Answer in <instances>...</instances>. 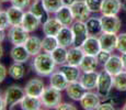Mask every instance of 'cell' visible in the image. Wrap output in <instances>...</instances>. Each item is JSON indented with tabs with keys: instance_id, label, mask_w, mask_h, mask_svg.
I'll list each match as a JSON object with an SVG mask.
<instances>
[{
	"instance_id": "obj_16",
	"label": "cell",
	"mask_w": 126,
	"mask_h": 110,
	"mask_svg": "<svg viewBox=\"0 0 126 110\" xmlns=\"http://www.w3.org/2000/svg\"><path fill=\"white\" fill-rule=\"evenodd\" d=\"M58 70L64 74V76L66 77V79L68 80L69 83L71 82H77V80L80 79V76L82 74V70L80 69L79 66H72L69 64H63L60 66H58Z\"/></svg>"
},
{
	"instance_id": "obj_18",
	"label": "cell",
	"mask_w": 126,
	"mask_h": 110,
	"mask_svg": "<svg viewBox=\"0 0 126 110\" xmlns=\"http://www.w3.org/2000/svg\"><path fill=\"white\" fill-rule=\"evenodd\" d=\"M122 10L121 0H103L101 13L102 16H117Z\"/></svg>"
},
{
	"instance_id": "obj_50",
	"label": "cell",
	"mask_w": 126,
	"mask_h": 110,
	"mask_svg": "<svg viewBox=\"0 0 126 110\" xmlns=\"http://www.w3.org/2000/svg\"><path fill=\"white\" fill-rule=\"evenodd\" d=\"M122 109H123V110H126V102H125V104H124V105H123Z\"/></svg>"
},
{
	"instance_id": "obj_43",
	"label": "cell",
	"mask_w": 126,
	"mask_h": 110,
	"mask_svg": "<svg viewBox=\"0 0 126 110\" xmlns=\"http://www.w3.org/2000/svg\"><path fill=\"white\" fill-rule=\"evenodd\" d=\"M7 75H8V69H7V67L3 64L0 63V84L6 79Z\"/></svg>"
},
{
	"instance_id": "obj_34",
	"label": "cell",
	"mask_w": 126,
	"mask_h": 110,
	"mask_svg": "<svg viewBox=\"0 0 126 110\" xmlns=\"http://www.w3.org/2000/svg\"><path fill=\"white\" fill-rule=\"evenodd\" d=\"M113 87L118 91H126V70L113 76Z\"/></svg>"
},
{
	"instance_id": "obj_20",
	"label": "cell",
	"mask_w": 126,
	"mask_h": 110,
	"mask_svg": "<svg viewBox=\"0 0 126 110\" xmlns=\"http://www.w3.org/2000/svg\"><path fill=\"white\" fill-rule=\"evenodd\" d=\"M42 23V20L37 18L36 16L32 13L31 11H25L24 12V17L22 20V24L21 25L28 32H34L35 30H37V28L41 25Z\"/></svg>"
},
{
	"instance_id": "obj_2",
	"label": "cell",
	"mask_w": 126,
	"mask_h": 110,
	"mask_svg": "<svg viewBox=\"0 0 126 110\" xmlns=\"http://www.w3.org/2000/svg\"><path fill=\"white\" fill-rule=\"evenodd\" d=\"M25 96V90L24 88L16 86V85H11L4 90L3 92V99L6 102L7 108H14L16 105H20L22 99Z\"/></svg>"
},
{
	"instance_id": "obj_45",
	"label": "cell",
	"mask_w": 126,
	"mask_h": 110,
	"mask_svg": "<svg viewBox=\"0 0 126 110\" xmlns=\"http://www.w3.org/2000/svg\"><path fill=\"white\" fill-rule=\"evenodd\" d=\"M6 36H7L6 31H4V30H1V29H0V44H1V43L4 41V39H6Z\"/></svg>"
},
{
	"instance_id": "obj_6",
	"label": "cell",
	"mask_w": 126,
	"mask_h": 110,
	"mask_svg": "<svg viewBox=\"0 0 126 110\" xmlns=\"http://www.w3.org/2000/svg\"><path fill=\"white\" fill-rule=\"evenodd\" d=\"M70 28H71L72 34H74V45L81 46L82 43L89 36V32H88V29H87L86 22L75 20V22L71 24Z\"/></svg>"
},
{
	"instance_id": "obj_31",
	"label": "cell",
	"mask_w": 126,
	"mask_h": 110,
	"mask_svg": "<svg viewBox=\"0 0 126 110\" xmlns=\"http://www.w3.org/2000/svg\"><path fill=\"white\" fill-rule=\"evenodd\" d=\"M67 53H68V48L58 45L57 47L50 53V55H52L54 62L56 63V65L60 66V65L67 63Z\"/></svg>"
},
{
	"instance_id": "obj_24",
	"label": "cell",
	"mask_w": 126,
	"mask_h": 110,
	"mask_svg": "<svg viewBox=\"0 0 126 110\" xmlns=\"http://www.w3.org/2000/svg\"><path fill=\"white\" fill-rule=\"evenodd\" d=\"M55 17L60 21V23L64 26H71V24L75 22V18L70 6H63L55 13Z\"/></svg>"
},
{
	"instance_id": "obj_10",
	"label": "cell",
	"mask_w": 126,
	"mask_h": 110,
	"mask_svg": "<svg viewBox=\"0 0 126 110\" xmlns=\"http://www.w3.org/2000/svg\"><path fill=\"white\" fill-rule=\"evenodd\" d=\"M79 102L80 106L86 110H96L99 105L101 104V97L98 92L95 94L92 90H88Z\"/></svg>"
},
{
	"instance_id": "obj_28",
	"label": "cell",
	"mask_w": 126,
	"mask_h": 110,
	"mask_svg": "<svg viewBox=\"0 0 126 110\" xmlns=\"http://www.w3.org/2000/svg\"><path fill=\"white\" fill-rule=\"evenodd\" d=\"M87 29H88L89 35L99 36L102 31V23H101V18H96V17H90L88 20L86 21Z\"/></svg>"
},
{
	"instance_id": "obj_29",
	"label": "cell",
	"mask_w": 126,
	"mask_h": 110,
	"mask_svg": "<svg viewBox=\"0 0 126 110\" xmlns=\"http://www.w3.org/2000/svg\"><path fill=\"white\" fill-rule=\"evenodd\" d=\"M29 11H31L34 16L37 17L40 20H46L47 17V11H46L44 4H43L42 0H34L31 2L30 7H29Z\"/></svg>"
},
{
	"instance_id": "obj_9",
	"label": "cell",
	"mask_w": 126,
	"mask_h": 110,
	"mask_svg": "<svg viewBox=\"0 0 126 110\" xmlns=\"http://www.w3.org/2000/svg\"><path fill=\"white\" fill-rule=\"evenodd\" d=\"M45 83L41 78H32L25 84L24 90H25V95H30V96L34 97H41L42 94L45 90Z\"/></svg>"
},
{
	"instance_id": "obj_32",
	"label": "cell",
	"mask_w": 126,
	"mask_h": 110,
	"mask_svg": "<svg viewBox=\"0 0 126 110\" xmlns=\"http://www.w3.org/2000/svg\"><path fill=\"white\" fill-rule=\"evenodd\" d=\"M8 75L12 79H16V80L22 79L24 75H25V68H24L23 64L22 63L13 62L8 68Z\"/></svg>"
},
{
	"instance_id": "obj_35",
	"label": "cell",
	"mask_w": 126,
	"mask_h": 110,
	"mask_svg": "<svg viewBox=\"0 0 126 110\" xmlns=\"http://www.w3.org/2000/svg\"><path fill=\"white\" fill-rule=\"evenodd\" d=\"M42 1L48 14H55L63 6H65L64 0H42Z\"/></svg>"
},
{
	"instance_id": "obj_53",
	"label": "cell",
	"mask_w": 126,
	"mask_h": 110,
	"mask_svg": "<svg viewBox=\"0 0 126 110\" xmlns=\"http://www.w3.org/2000/svg\"><path fill=\"white\" fill-rule=\"evenodd\" d=\"M0 95H1V91H0Z\"/></svg>"
},
{
	"instance_id": "obj_17",
	"label": "cell",
	"mask_w": 126,
	"mask_h": 110,
	"mask_svg": "<svg viewBox=\"0 0 126 110\" xmlns=\"http://www.w3.org/2000/svg\"><path fill=\"white\" fill-rule=\"evenodd\" d=\"M10 57H11L12 62L24 64V63H26L30 60L31 55L26 51L24 44H21V45H13V47L10 51Z\"/></svg>"
},
{
	"instance_id": "obj_51",
	"label": "cell",
	"mask_w": 126,
	"mask_h": 110,
	"mask_svg": "<svg viewBox=\"0 0 126 110\" xmlns=\"http://www.w3.org/2000/svg\"><path fill=\"white\" fill-rule=\"evenodd\" d=\"M1 2H10V0H0Z\"/></svg>"
},
{
	"instance_id": "obj_48",
	"label": "cell",
	"mask_w": 126,
	"mask_h": 110,
	"mask_svg": "<svg viewBox=\"0 0 126 110\" xmlns=\"http://www.w3.org/2000/svg\"><path fill=\"white\" fill-rule=\"evenodd\" d=\"M122 11L126 12V0H122Z\"/></svg>"
},
{
	"instance_id": "obj_14",
	"label": "cell",
	"mask_w": 126,
	"mask_h": 110,
	"mask_svg": "<svg viewBox=\"0 0 126 110\" xmlns=\"http://www.w3.org/2000/svg\"><path fill=\"white\" fill-rule=\"evenodd\" d=\"M63 24L60 23V21L58 20L56 17L54 18H47L46 20L44 21L42 25V29H43V33L44 35H48V36H56L59 31L62 30L63 28Z\"/></svg>"
},
{
	"instance_id": "obj_54",
	"label": "cell",
	"mask_w": 126,
	"mask_h": 110,
	"mask_svg": "<svg viewBox=\"0 0 126 110\" xmlns=\"http://www.w3.org/2000/svg\"><path fill=\"white\" fill-rule=\"evenodd\" d=\"M32 1H34V0H32Z\"/></svg>"
},
{
	"instance_id": "obj_49",
	"label": "cell",
	"mask_w": 126,
	"mask_h": 110,
	"mask_svg": "<svg viewBox=\"0 0 126 110\" xmlns=\"http://www.w3.org/2000/svg\"><path fill=\"white\" fill-rule=\"evenodd\" d=\"M2 56H3V47H2V45L0 44V60H1Z\"/></svg>"
},
{
	"instance_id": "obj_42",
	"label": "cell",
	"mask_w": 126,
	"mask_h": 110,
	"mask_svg": "<svg viewBox=\"0 0 126 110\" xmlns=\"http://www.w3.org/2000/svg\"><path fill=\"white\" fill-rule=\"evenodd\" d=\"M56 109H58V110H76L77 108L75 107L74 104H69V102H63L62 101L56 107Z\"/></svg>"
},
{
	"instance_id": "obj_11",
	"label": "cell",
	"mask_w": 126,
	"mask_h": 110,
	"mask_svg": "<svg viewBox=\"0 0 126 110\" xmlns=\"http://www.w3.org/2000/svg\"><path fill=\"white\" fill-rule=\"evenodd\" d=\"M101 50L108 51L110 53H113L116 51V44H117V34L116 33H108L102 32L99 35Z\"/></svg>"
},
{
	"instance_id": "obj_22",
	"label": "cell",
	"mask_w": 126,
	"mask_h": 110,
	"mask_svg": "<svg viewBox=\"0 0 126 110\" xmlns=\"http://www.w3.org/2000/svg\"><path fill=\"white\" fill-rule=\"evenodd\" d=\"M98 77L99 73L93 70V72H87L82 73L79 82L82 84V86L87 90H93L96 89V84H98Z\"/></svg>"
},
{
	"instance_id": "obj_47",
	"label": "cell",
	"mask_w": 126,
	"mask_h": 110,
	"mask_svg": "<svg viewBox=\"0 0 126 110\" xmlns=\"http://www.w3.org/2000/svg\"><path fill=\"white\" fill-rule=\"evenodd\" d=\"M75 1H77V0H64V4L65 6H71Z\"/></svg>"
},
{
	"instance_id": "obj_40",
	"label": "cell",
	"mask_w": 126,
	"mask_h": 110,
	"mask_svg": "<svg viewBox=\"0 0 126 110\" xmlns=\"http://www.w3.org/2000/svg\"><path fill=\"white\" fill-rule=\"evenodd\" d=\"M31 1L32 0H10V3H11V6L18 7V8H21L24 10V9L30 7Z\"/></svg>"
},
{
	"instance_id": "obj_46",
	"label": "cell",
	"mask_w": 126,
	"mask_h": 110,
	"mask_svg": "<svg viewBox=\"0 0 126 110\" xmlns=\"http://www.w3.org/2000/svg\"><path fill=\"white\" fill-rule=\"evenodd\" d=\"M121 58H122V63H123L124 70H126V53H123V54L121 55Z\"/></svg>"
},
{
	"instance_id": "obj_26",
	"label": "cell",
	"mask_w": 126,
	"mask_h": 110,
	"mask_svg": "<svg viewBox=\"0 0 126 110\" xmlns=\"http://www.w3.org/2000/svg\"><path fill=\"white\" fill-rule=\"evenodd\" d=\"M20 106L21 109L23 110H40L43 107V105L40 97L25 95L24 98L22 99V101H21Z\"/></svg>"
},
{
	"instance_id": "obj_36",
	"label": "cell",
	"mask_w": 126,
	"mask_h": 110,
	"mask_svg": "<svg viewBox=\"0 0 126 110\" xmlns=\"http://www.w3.org/2000/svg\"><path fill=\"white\" fill-rule=\"evenodd\" d=\"M88 6L89 10L91 13H98L101 12V8H102V2L103 0H84Z\"/></svg>"
},
{
	"instance_id": "obj_37",
	"label": "cell",
	"mask_w": 126,
	"mask_h": 110,
	"mask_svg": "<svg viewBox=\"0 0 126 110\" xmlns=\"http://www.w3.org/2000/svg\"><path fill=\"white\" fill-rule=\"evenodd\" d=\"M116 51L121 54L126 53V33H121L117 35V44H116Z\"/></svg>"
},
{
	"instance_id": "obj_30",
	"label": "cell",
	"mask_w": 126,
	"mask_h": 110,
	"mask_svg": "<svg viewBox=\"0 0 126 110\" xmlns=\"http://www.w3.org/2000/svg\"><path fill=\"white\" fill-rule=\"evenodd\" d=\"M99 65L100 64H99L95 56L84 55V57L82 58L79 67H80V69L82 70V73H87V72H93V70H95Z\"/></svg>"
},
{
	"instance_id": "obj_19",
	"label": "cell",
	"mask_w": 126,
	"mask_h": 110,
	"mask_svg": "<svg viewBox=\"0 0 126 110\" xmlns=\"http://www.w3.org/2000/svg\"><path fill=\"white\" fill-rule=\"evenodd\" d=\"M84 55L86 54L81 48V46H70L68 48V53H67V64L72 66H79Z\"/></svg>"
},
{
	"instance_id": "obj_38",
	"label": "cell",
	"mask_w": 126,
	"mask_h": 110,
	"mask_svg": "<svg viewBox=\"0 0 126 110\" xmlns=\"http://www.w3.org/2000/svg\"><path fill=\"white\" fill-rule=\"evenodd\" d=\"M10 21H9L8 18V13H7V10H0V29L1 30L6 31L7 29L10 28Z\"/></svg>"
},
{
	"instance_id": "obj_5",
	"label": "cell",
	"mask_w": 126,
	"mask_h": 110,
	"mask_svg": "<svg viewBox=\"0 0 126 110\" xmlns=\"http://www.w3.org/2000/svg\"><path fill=\"white\" fill-rule=\"evenodd\" d=\"M8 40L12 45H21L24 44L26 39L30 36V32L25 30L22 25H11L8 29Z\"/></svg>"
},
{
	"instance_id": "obj_44",
	"label": "cell",
	"mask_w": 126,
	"mask_h": 110,
	"mask_svg": "<svg viewBox=\"0 0 126 110\" xmlns=\"http://www.w3.org/2000/svg\"><path fill=\"white\" fill-rule=\"evenodd\" d=\"M6 108H7V106H6V102H4V99H3V95H0V110H3Z\"/></svg>"
},
{
	"instance_id": "obj_13",
	"label": "cell",
	"mask_w": 126,
	"mask_h": 110,
	"mask_svg": "<svg viewBox=\"0 0 126 110\" xmlns=\"http://www.w3.org/2000/svg\"><path fill=\"white\" fill-rule=\"evenodd\" d=\"M103 69L106 70L109 74H111L112 76L121 73L122 70H124L123 67V63H122V58L120 55L112 54L110 56V58L108 60V62L103 65Z\"/></svg>"
},
{
	"instance_id": "obj_3",
	"label": "cell",
	"mask_w": 126,
	"mask_h": 110,
	"mask_svg": "<svg viewBox=\"0 0 126 110\" xmlns=\"http://www.w3.org/2000/svg\"><path fill=\"white\" fill-rule=\"evenodd\" d=\"M41 101H42L43 107L48 109H56V107L62 102L63 96H62V91L56 89V88L48 86L45 88L44 92L42 94V96L40 97Z\"/></svg>"
},
{
	"instance_id": "obj_12",
	"label": "cell",
	"mask_w": 126,
	"mask_h": 110,
	"mask_svg": "<svg viewBox=\"0 0 126 110\" xmlns=\"http://www.w3.org/2000/svg\"><path fill=\"white\" fill-rule=\"evenodd\" d=\"M65 91H66L67 96H68L70 99L75 100V101H80L81 98L84 96V94H86L88 90L82 86V84L79 80H77V82L69 83Z\"/></svg>"
},
{
	"instance_id": "obj_25",
	"label": "cell",
	"mask_w": 126,
	"mask_h": 110,
	"mask_svg": "<svg viewBox=\"0 0 126 110\" xmlns=\"http://www.w3.org/2000/svg\"><path fill=\"white\" fill-rule=\"evenodd\" d=\"M26 51L29 52V54L31 56L34 57L35 55L40 54L42 52V40H41L38 36H34V35H30L26 39L25 43H24Z\"/></svg>"
},
{
	"instance_id": "obj_1",
	"label": "cell",
	"mask_w": 126,
	"mask_h": 110,
	"mask_svg": "<svg viewBox=\"0 0 126 110\" xmlns=\"http://www.w3.org/2000/svg\"><path fill=\"white\" fill-rule=\"evenodd\" d=\"M33 68L35 73L42 77H49L56 70V63L49 53H40L33 58Z\"/></svg>"
},
{
	"instance_id": "obj_15",
	"label": "cell",
	"mask_w": 126,
	"mask_h": 110,
	"mask_svg": "<svg viewBox=\"0 0 126 110\" xmlns=\"http://www.w3.org/2000/svg\"><path fill=\"white\" fill-rule=\"evenodd\" d=\"M81 48L83 50L86 55H93L96 56L99 52L101 51V45L100 41H99V36L94 35H89L87 40L82 43Z\"/></svg>"
},
{
	"instance_id": "obj_41",
	"label": "cell",
	"mask_w": 126,
	"mask_h": 110,
	"mask_svg": "<svg viewBox=\"0 0 126 110\" xmlns=\"http://www.w3.org/2000/svg\"><path fill=\"white\" fill-rule=\"evenodd\" d=\"M96 110H114V104L110 100H106L104 102H101Z\"/></svg>"
},
{
	"instance_id": "obj_27",
	"label": "cell",
	"mask_w": 126,
	"mask_h": 110,
	"mask_svg": "<svg viewBox=\"0 0 126 110\" xmlns=\"http://www.w3.org/2000/svg\"><path fill=\"white\" fill-rule=\"evenodd\" d=\"M24 12L25 11L23 9L14 6H11L10 8H8L7 13H8L9 21H10V25H20V24H22Z\"/></svg>"
},
{
	"instance_id": "obj_39",
	"label": "cell",
	"mask_w": 126,
	"mask_h": 110,
	"mask_svg": "<svg viewBox=\"0 0 126 110\" xmlns=\"http://www.w3.org/2000/svg\"><path fill=\"white\" fill-rule=\"evenodd\" d=\"M112 55L110 52H108V51H104V50H101L100 52L96 54V60H98L99 64L100 65H104L106 62H108V60L110 58V56Z\"/></svg>"
},
{
	"instance_id": "obj_33",
	"label": "cell",
	"mask_w": 126,
	"mask_h": 110,
	"mask_svg": "<svg viewBox=\"0 0 126 110\" xmlns=\"http://www.w3.org/2000/svg\"><path fill=\"white\" fill-rule=\"evenodd\" d=\"M58 46V41L56 39V36H48L45 35L42 40V50L43 52L46 53H52Z\"/></svg>"
},
{
	"instance_id": "obj_8",
	"label": "cell",
	"mask_w": 126,
	"mask_h": 110,
	"mask_svg": "<svg viewBox=\"0 0 126 110\" xmlns=\"http://www.w3.org/2000/svg\"><path fill=\"white\" fill-rule=\"evenodd\" d=\"M70 8H71L75 20L86 22L89 18H90L91 12L89 10V8H88V6H87L84 0H77V1H75L74 3L70 6Z\"/></svg>"
},
{
	"instance_id": "obj_52",
	"label": "cell",
	"mask_w": 126,
	"mask_h": 110,
	"mask_svg": "<svg viewBox=\"0 0 126 110\" xmlns=\"http://www.w3.org/2000/svg\"><path fill=\"white\" fill-rule=\"evenodd\" d=\"M1 3H2V2L0 1V10H1Z\"/></svg>"
},
{
	"instance_id": "obj_21",
	"label": "cell",
	"mask_w": 126,
	"mask_h": 110,
	"mask_svg": "<svg viewBox=\"0 0 126 110\" xmlns=\"http://www.w3.org/2000/svg\"><path fill=\"white\" fill-rule=\"evenodd\" d=\"M56 39L58 41V45L67 48L72 46L74 45V34H72L71 28L70 26H63L59 33L56 35Z\"/></svg>"
},
{
	"instance_id": "obj_4",
	"label": "cell",
	"mask_w": 126,
	"mask_h": 110,
	"mask_svg": "<svg viewBox=\"0 0 126 110\" xmlns=\"http://www.w3.org/2000/svg\"><path fill=\"white\" fill-rule=\"evenodd\" d=\"M113 87V76L106 70L99 72L98 84H96V92L101 98H108Z\"/></svg>"
},
{
	"instance_id": "obj_7",
	"label": "cell",
	"mask_w": 126,
	"mask_h": 110,
	"mask_svg": "<svg viewBox=\"0 0 126 110\" xmlns=\"http://www.w3.org/2000/svg\"><path fill=\"white\" fill-rule=\"evenodd\" d=\"M101 23H102V31L108 33L117 34L122 26V21L117 16H102Z\"/></svg>"
},
{
	"instance_id": "obj_23",
	"label": "cell",
	"mask_w": 126,
	"mask_h": 110,
	"mask_svg": "<svg viewBox=\"0 0 126 110\" xmlns=\"http://www.w3.org/2000/svg\"><path fill=\"white\" fill-rule=\"evenodd\" d=\"M68 84H69V82L66 79V77L64 76V74L58 69L55 70V72L49 76V86L56 88V89L60 90V91L66 90Z\"/></svg>"
}]
</instances>
